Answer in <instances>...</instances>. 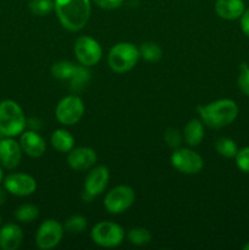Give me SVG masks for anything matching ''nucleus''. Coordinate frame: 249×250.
<instances>
[{"mask_svg":"<svg viewBox=\"0 0 249 250\" xmlns=\"http://www.w3.org/2000/svg\"><path fill=\"white\" fill-rule=\"evenodd\" d=\"M54 10L63 28L77 32L87 24L92 4L90 0H54Z\"/></svg>","mask_w":249,"mask_h":250,"instance_id":"nucleus-1","label":"nucleus"},{"mask_svg":"<svg viewBox=\"0 0 249 250\" xmlns=\"http://www.w3.org/2000/svg\"><path fill=\"white\" fill-rule=\"evenodd\" d=\"M202 121L214 129L231 125L238 116V106L231 99H220L204 106H198Z\"/></svg>","mask_w":249,"mask_h":250,"instance_id":"nucleus-2","label":"nucleus"},{"mask_svg":"<svg viewBox=\"0 0 249 250\" xmlns=\"http://www.w3.org/2000/svg\"><path fill=\"white\" fill-rule=\"evenodd\" d=\"M26 128L23 110L14 100L0 102V133L5 137H16Z\"/></svg>","mask_w":249,"mask_h":250,"instance_id":"nucleus-3","label":"nucleus"},{"mask_svg":"<svg viewBox=\"0 0 249 250\" xmlns=\"http://www.w3.org/2000/svg\"><path fill=\"white\" fill-rule=\"evenodd\" d=\"M139 49L132 43L122 42L111 48L107 55V63L114 72L124 73L132 70L138 62Z\"/></svg>","mask_w":249,"mask_h":250,"instance_id":"nucleus-4","label":"nucleus"},{"mask_svg":"<svg viewBox=\"0 0 249 250\" xmlns=\"http://www.w3.org/2000/svg\"><path fill=\"white\" fill-rule=\"evenodd\" d=\"M93 242L103 248H115L122 243L124 231L115 222L102 221L95 225L90 232Z\"/></svg>","mask_w":249,"mask_h":250,"instance_id":"nucleus-5","label":"nucleus"},{"mask_svg":"<svg viewBox=\"0 0 249 250\" xmlns=\"http://www.w3.org/2000/svg\"><path fill=\"white\" fill-rule=\"evenodd\" d=\"M84 114V104L77 95H67L56 105L55 116L60 124L72 126L82 119Z\"/></svg>","mask_w":249,"mask_h":250,"instance_id":"nucleus-6","label":"nucleus"},{"mask_svg":"<svg viewBox=\"0 0 249 250\" xmlns=\"http://www.w3.org/2000/svg\"><path fill=\"white\" fill-rule=\"evenodd\" d=\"M136 194L129 186H117L104 198V207L110 214H122L133 205Z\"/></svg>","mask_w":249,"mask_h":250,"instance_id":"nucleus-7","label":"nucleus"},{"mask_svg":"<svg viewBox=\"0 0 249 250\" xmlns=\"http://www.w3.org/2000/svg\"><path fill=\"white\" fill-rule=\"evenodd\" d=\"M171 164L176 170L185 175H195L200 172L204 166L202 156L188 148L175 149L171 155Z\"/></svg>","mask_w":249,"mask_h":250,"instance_id":"nucleus-8","label":"nucleus"},{"mask_svg":"<svg viewBox=\"0 0 249 250\" xmlns=\"http://www.w3.org/2000/svg\"><path fill=\"white\" fill-rule=\"evenodd\" d=\"M75 55L81 65L90 67L99 62L103 55V50L100 44L94 38L82 36L75 43Z\"/></svg>","mask_w":249,"mask_h":250,"instance_id":"nucleus-9","label":"nucleus"},{"mask_svg":"<svg viewBox=\"0 0 249 250\" xmlns=\"http://www.w3.org/2000/svg\"><path fill=\"white\" fill-rule=\"evenodd\" d=\"M62 225L56 220H45L43 224L39 226L38 232L36 234V244L42 250H50L55 248L61 242L63 237Z\"/></svg>","mask_w":249,"mask_h":250,"instance_id":"nucleus-10","label":"nucleus"},{"mask_svg":"<svg viewBox=\"0 0 249 250\" xmlns=\"http://www.w3.org/2000/svg\"><path fill=\"white\" fill-rule=\"evenodd\" d=\"M4 188L16 197H28L37 189V182L27 173H10L4 178Z\"/></svg>","mask_w":249,"mask_h":250,"instance_id":"nucleus-11","label":"nucleus"},{"mask_svg":"<svg viewBox=\"0 0 249 250\" xmlns=\"http://www.w3.org/2000/svg\"><path fill=\"white\" fill-rule=\"evenodd\" d=\"M22 159V148L12 137L0 141V165L7 170L16 168Z\"/></svg>","mask_w":249,"mask_h":250,"instance_id":"nucleus-12","label":"nucleus"},{"mask_svg":"<svg viewBox=\"0 0 249 250\" xmlns=\"http://www.w3.org/2000/svg\"><path fill=\"white\" fill-rule=\"evenodd\" d=\"M97 153L88 146H78L68 151L67 163L75 171H87L97 163Z\"/></svg>","mask_w":249,"mask_h":250,"instance_id":"nucleus-13","label":"nucleus"},{"mask_svg":"<svg viewBox=\"0 0 249 250\" xmlns=\"http://www.w3.org/2000/svg\"><path fill=\"white\" fill-rule=\"evenodd\" d=\"M110 173L105 166H95L88 172L84 181V190L93 197L100 195L109 183Z\"/></svg>","mask_w":249,"mask_h":250,"instance_id":"nucleus-14","label":"nucleus"},{"mask_svg":"<svg viewBox=\"0 0 249 250\" xmlns=\"http://www.w3.org/2000/svg\"><path fill=\"white\" fill-rule=\"evenodd\" d=\"M20 146H21L22 151L31 158H41L45 153L46 149L45 141L34 131L22 132Z\"/></svg>","mask_w":249,"mask_h":250,"instance_id":"nucleus-15","label":"nucleus"},{"mask_svg":"<svg viewBox=\"0 0 249 250\" xmlns=\"http://www.w3.org/2000/svg\"><path fill=\"white\" fill-rule=\"evenodd\" d=\"M23 241V232L20 226L15 224H7L0 229V249L16 250Z\"/></svg>","mask_w":249,"mask_h":250,"instance_id":"nucleus-16","label":"nucleus"},{"mask_svg":"<svg viewBox=\"0 0 249 250\" xmlns=\"http://www.w3.org/2000/svg\"><path fill=\"white\" fill-rule=\"evenodd\" d=\"M215 11L221 19L233 21L241 19L243 12L246 11V5L243 0H216Z\"/></svg>","mask_w":249,"mask_h":250,"instance_id":"nucleus-17","label":"nucleus"},{"mask_svg":"<svg viewBox=\"0 0 249 250\" xmlns=\"http://www.w3.org/2000/svg\"><path fill=\"white\" fill-rule=\"evenodd\" d=\"M183 138L189 146H197L202 143L204 138V126L203 121L192 119L187 122L183 129Z\"/></svg>","mask_w":249,"mask_h":250,"instance_id":"nucleus-18","label":"nucleus"},{"mask_svg":"<svg viewBox=\"0 0 249 250\" xmlns=\"http://www.w3.org/2000/svg\"><path fill=\"white\" fill-rule=\"evenodd\" d=\"M51 146L55 150L60 151V153H68L75 148V138L72 134L66 129H56L51 134Z\"/></svg>","mask_w":249,"mask_h":250,"instance_id":"nucleus-19","label":"nucleus"},{"mask_svg":"<svg viewBox=\"0 0 249 250\" xmlns=\"http://www.w3.org/2000/svg\"><path fill=\"white\" fill-rule=\"evenodd\" d=\"M90 72L87 70V67L83 65L76 66V70L73 72L72 77L68 81L70 82V88L72 90H80L89 82Z\"/></svg>","mask_w":249,"mask_h":250,"instance_id":"nucleus-20","label":"nucleus"},{"mask_svg":"<svg viewBox=\"0 0 249 250\" xmlns=\"http://www.w3.org/2000/svg\"><path fill=\"white\" fill-rule=\"evenodd\" d=\"M215 149L220 155L226 159L236 158L237 153H238V146H237L236 142L226 138V137L217 139L216 143H215Z\"/></svg>","mask_w":249,"mask_h":250,"instance_id":"nucleus-21","label":"nucleus"},{"mask_svg":"<svg viewBox=\"0 0 249 250\" xmlns=\"http://www.w3.org/2000/svg\"><path fill=\"white\" fill-rule=\"evenodd\" d=\"M76 66L77 65L70 62V61H60V62L54 63L51 67V73L54 77L60 81H70L75 72Z\"/></svg>","mask_w":249,"mask_h":250,"instance_id":"nucleus-22","label":"nucleus"},{"mask_svg":"<svg viewBox=\"0 0 249 250\" xmlns=\"http://www.w3.org/2000/svg\"><path fill=\"white\" fill-rule=\"evenodd\" d=\"M139 55L148 62H158L163 58V50L158 44L146 42L142 44L139 48Z\"/></svg>","mask_w":249,"mask_h":250,"instance_id":"nucleus-23","label":"nucleus"},{"mask_svg":"<svg viewBox=\"0 0 249 250\" xmlns=\"http://www.w3.org/2000/svg\"><path fill=\"white\" fill-rule=\"evenodd\" d=\"M38 208L33 204H22L15 210V217H16V220L20 222H23V224L33 222L38 217Z\"/></svg>","mask_w":249,"mask_h":250,"instance_id":"nucleus-24","label":"nucleus"},{"mask_svg":"<svg viewBox=\"0 0 249 250\" xmlns=\"http://www.w3.org/2000/svg\"><path fill=\"white\" fill-rule=\"evenodd\" d=\"M127 239L134 246H146L151 242V233L144 227H134L127 233Z\"/></svg>","mask_w":249,"mask_h":250,"instance_id":"nucleus-25","label":"nucleus"},{"mask_svg":"<svg viewBox=\"0 0 249 250\" xmlns=\"http://www.w3.org/2000/svg\"><path fill=\"white\" fill-rule=\"evenodd\" d=\"M28 9L36 16H46L54 10V1L53 0H31Z\"/></svg>","mask_w":249,"mask_h":250,"instance_id":"nucleus-26","label":"nucleus"},{"mask_svg":"<svg viewBox=\"0 0 249 250\" xmlns=\"http://www.w3.org/2000/svg\"><path fill=\"white\" fill-rule=\"evenodd\" d=\"M85 227H87V219L81 216V215H73V216L68 217V219L66 220L63 229H65V231L68 232V233L76 234L84 231Z\"/></svg>","mask_w":249,"mask_h":250,"instance_id":"nucleus-27","label":"nucleus"},{"mask_svg":"<svg viewBox=\"0 0 249 250\" xmlns=\"http://www.w3.org/2000/svg\"><path fill=\"white\" fill-rule=\"evenodd\" d=\"M164 139L171 149H177L182 142V134L176 128H167L164 133Z\"/></svg>","mask_w":249,"mask_h":250,"instance_id":"nucleus-28","label":"nucleus"},{"mask_svg":"<svg viewBox=\"0 0 249 250\" xmlns=\"http://www.w3.org/2000/svg\"><path fill=\"white\" fill-rule=\"evenodd\" d=\"M238 87L247 97H249V66L247 63L241 65V73L238 76Z\"/></svg>","mask_w":249,"mask_h":250,"instance_id":"nucleus-29","label":"nucleus"},{"mask_svg":"<svg viewBox=\"0 0 249 250\" xmlns=\"http://www.w3.org/2000/svg\"><path fill=\"white\" fill-rule=\"evenodd\" d=\"M236 165L241 171L249 173V146L238 150L236 155Z\"/></svg>","mask_w":249,"mask_h":250,"instance_id":"nucleus-30","label":"nucleus"},{"mask_svg":"<svg viewBox=\"0 0 249 250\" xmlns=\"http://www.w3.org/2000/svg\"><path fill=\"white\" fill-rule=\"evenodd\" d=\"M124 0H93L97 6L104 10H115L124 4Z\"/></svg>","mask_w":249,"mask_h":250,"instance_id":"nucleus-31","label":"nucleus"},{"mask_svg":"<svg viewBox=\"0 0 249 250\" xmlns=\"http://www.w3.org/2000/svg\"><path fill=\"white\" fill-rule=\"evenodd\" d=\"M241 28L247 37H249V7L241 16Z\"/></svg>","mask_w":249,"mask_h":250,"instance_id":"nucleus-32","label":"nucleus"},{"mask_svg":"<svg viewBox=\"0 0 249 250\" xmlns=\"http://www.w3.org/2000/svg\"><path fill=\"white\" fill-rule=\"evenodd\" d=\"M5 200H6V189H2V188H0V205L4 204Z\"/></svg>","mask_w":249,"mask_h":250,"instance_id":"nucleus-33","label":"nucleus"},{"mask_svg":"<svg viewBox=\"0 0 249 250\" xmlns=\"http://www.w3.org/2000/svg\"><path fill=\"white\" fill-rule=\"evenodd\" d=\"M243 249H244V250H249V242H248V243H247V244H244Z\"/></svg>","mask_w":249,"mask_h":250,"instance_id":"nucleus-34","label":"nucleus"},{"mask_svg":"<svg viewBox=\"0 0 249 250\" xmlns=\"http://www.w3.org/2000/svg\"><path fill=\"white\" fill-rule=\"evenodd\" d=\"M2 181V170H1V165H0V182Z\"/></svg>","mask_w":249,"mask_h":250,"instance_id":"nucleus-35","label":"nucleus"},{"mask_svg":"<svg viewBox=\"0 0 249 250\" xmlns=\"http://www.w3.org/2000/svg\"><path fill=\"white\" fill-rule=\"evenodd\" d=\"M0 224H1V217H0Z\"/></svg>","mask_w":249,"mask_h":250,"instance_id":"nucleus-36","label":"nucleus"}]
</instances>
